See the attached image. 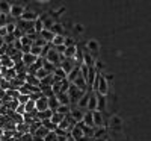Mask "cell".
Returning a JSON list of instances; mask_svg holds the SVG:
<instances>
[{
    "instance_id": "6da1fadb",
    "label": "cell",
    "mask_w": 151,
    "mask_h": 141,
    "mask_svg": "<svg viewBox=\"0 0 151 141\" xmlns=\"http://www.w3.org/2000/svg\"><path fill=\"white\" fill-rule=\"evenodd\" d=\"M44 59L48 61V62H52L55 67H59V65H60V62L65 59V56H64V55H59L56 50H55V47L52 46V49H50L48 52H47V55H45Z\"/></svg>"
},
{
    "instance_id": "7a4b0ae2",
    "label": "cell",
    "mask_w": 151,
    "mask_h": 141,
    "mask_svg": "<svg viewBox=\"0 0 151 141\" xmlns=\"http://www.w3.org/2000/svg\"><path fill=\"white\" fill-rule=\"evenodd\" d=\"M85 93L80 91V89L76 86L74 84H70V88H68V96H70V102L73 105H77V102L80 100V97L83 96Z\"/></svg>"
},
{
    "instance_id": "3957f363",
    "label": "cell",
    "mask_w": 151,
    "mask_h": 141,
    "mask_svg": "<svg viewBox=\"0 0 151 141\" xmlns=\"http://www.w3.org/2000/svg\"><path fill=\"white\" fill-rule=\"evenodd\" d=\"M24 11H26V6H24L23 3H11V12H9V15L14 17L15 20H20L21 15L24 14Z\"/></svg>"
},
{
    "instance_id": "277c9868",
    "label": "cell",
    "mask_w": 151,
    "mask_h": 141,
    "mask_svg": "<svg viewBox=\"0 0 151 141\" xmlns=\"http://www.w3.org/2000/svg\"><path fill=\"white\" fill-rule=\"evenodd\" d=\"M59 67H60L62 70H64V71L67 73V76H68V74H70L76 67H80V65H77V62H76L74 59H67V58H65L64 61L60 62V65H59Z\"/></svg>"
},
{
    "instance_id": "5b68a950",
    "label": "cell",
    "mask_w": 151,
    "mask_h": 141,
    "mask_svg": "<svg viewBox=\"0 0 151 141\" xmlns=\"http://www.w3.org/2000/svg\"><path fill=\"white\" fill-rule=\"evenodd\" d=\"M91 94H92V89L89 88V89H88V91L80 97V100L77 102V105H76V106H77L79 109H82V111H86L88 103H89V99H91Z\"/></svg>"
},
{
    "instance_id": "8992f818",
    "label": "cell",
    "mask_w": 151,
    "mask_h": 141,
    "mask_svg": "<svg viewBox=\"0 0 151 141\" xmlns=\"http://www.w3.org/2000/svg\"><path fill=\"white\" fill-rule=\"evenodd\" d=\"M92 117H94V127H106V123H104V112L94 111V112H92Z\"/></svg>"
},
{
    "instance_id": "52a82bcc",
    "label": "cell",
    "mask_w": 151,
    "mask_h": 141,
    "mask_svg": "<svg viewBox=\"0 0 151 141\" xmlns=\"http://www.w3.org/2000/svg\"><path fill=\"white\" fill-rule=\"evenodd\" d=\"M38 18H40V14H38L36 11L26 9V11H24V14L21 15V18H20V20H24V21H32V23H35Z\"/></svg>"
},
{
    "instance_id": "ba28073f",
    "label": "cell",
    "mask_w": 151,
    "mask_h": 141,
    "mask_svg": "<svg viewBox=\"0 0 151 141\" xmlns=\"http://www.w3.org/2000/svg\"><path fill=\"white\" fill-rule=\"evenodd\" d=\"M83 115H85V111L79 109L77 106L71 108V111H70V117H71V118H73L76 123H80V121H83Z\"/></svg>"
},
{
    "instance_id": "9c48e42d",
    "label": "cell",
    "mask_w": 151,
    "mask_h": 141,
    "mask_svg": "<svg viewBox=\"0 0 151 141\" xmlns=\"http://www.w3.org/2000/svg\"><path fill=\"white\" fill-rule=\"evenodd\" d=\"M35 106H36V111H38V112L47 111V109H48V99L42 96L41 99H38V100L35 102Z\"/></svg>"
},
{
    "instance_id": "30bf717a",
    "label": "cell",
    "mask_w": 151,
    "mask_h": 141,
    "mask_svg": "<svg viewBox=\"0 0 151 141\" xmlns=\"http://www.w3.org/2000/svg\"><path fill=\"white\" fill-rule=\"evenodd\" d=\"M95 94H97V111L104 112V109H106V106H107V99H106V96H101V94H98V93H95Z\"/></svg>"
},
{
    "instance_id": "8fae6325",
    "label": "cell",
    "mask_w": 151,
    "mask_h": 141,
    "mask_svg": "<svg viewBox=\"0 0 151 141\" xmlns=\"http://www.w3.org/2000/svg\"><path fill=\"white\" fill-rule=\"evenodd\" d=\"M38 59H40V58L33 56L32 53H26V55H23V59H21V62H23V64H24V65H26L27 68H29V67H32V65H33V64H35Z\"/></svg>"
},
{
    "instance_id": "7c38bea8",
    "label": "cell",
    "mask_w": 151,
    "mask_h": 141,
    "mask_svg": "<svg viewBox=\"0 0 151 141\" xmlns=\"http://www.w3.org/2000/svg\"><path fill=\"white\" fill-rule=\"evenodd\" d=\"M86 50L89 53H92V55H97L98 53V50H100V44L95 41V40H89L86 43Z\"/></svg>"
},
{
    "instance_id": "4fadbf2b",
    "label": "cell",
    "mask_w": 151,
    "mask_h": 141,
    "mask_svg": "<svg viewBox=\"0 0 151 141\" xmlns=\"http://www.w3.org/2000/svg\"><path fill=\"white\" fill-rule=\"evenodd\" d=\"M83 64H85L86 67H89V68L95 65V59H94V56H92L89 52H88V50L83 53Z\"/></svg>"
},
{
    "instance_id": "5bb4252c",
    "label": "cell",
    "mask_w": 151,
    "mask_h": 141,
    "mask_svg": "<svg viewBox=\"0 0 151 141\" xmlns=\"http://www.w3.org/2000/svg\"><path fill=\"white\" fill-rule=\"evenodd\" d=\"M50 31H52L55 35H64V36H65V28H64V24L59 23V21H56Z\"/></svg>"
},
{
    "instance_id": "9a60e30c",
    "label": "cell",
    "mask_w": 151,
    "mask_h": 141,
    "mask_svg": "<svg viewBox=\"0 0 151 141\" xmlns=\"http://www.w3.org/2000/svg\"><path fill=\"white\" fill-rule=\"evenodd\" d=\"M40 36L42 38V40L47 43V44H52V41H53V38H55V33L52 32V31H47V29H44L41 33H40Z\"/></svg>"
},
{
    "instance_id": "2e32d148",
    "label": "cell",
    "mask_w": 151,
    "mask_h": 141,
    "mask_svg": "<svg viewBox=\"0 0 151 141\" xmlns=\"http://www.w3.org/2000/svg\"><path fill=\"white\" fill-rule=\"evenodd\" d=\"M121 123H122V120L118 117V115H113V117L110 118V121H109V126L112 127V129H115V131H119L121 129Z\"/></svg>"
},
{
    "instance_id": "e0dca14e",
    "label": "cell",
    "mask_w": 151,
    "mask_h": 141,
    "mask_svg": "<svg viewBox=\"0 0 151 141\" xmlns=\"http://www.w3.org/2000/svg\"><path fill=\"white\" fill-rule=\"evenodd\" d=\"M56 99H58V102H59V105H68V106L71 105L68 93H59V94L56 96Z\"/></svg>"
},
{
    "instance_id": "ac0fdd59",
    "label": "cell",
    "mask_w": 151,
    "mask_h": 141,
    "mask_svg": "<svg viewBox=\"0 0 151 141\" xmlns=\"http://www.w3.org/2000/svg\"><path fill=\"white\" fill-rule=\"evenodd\" d=\"M83 123H85L88 127H94V117H92V112H91V111H85Z\"/></svg>"
},
{
    "instance_id": "d6986e66",
    "label": "cell",
    "mask_w": 151,
    "mask_h": 141,
    "mask_svg": "<svg viewBox=\"0 0 151 141\" xmlns=\"http://www.w3.org/2000/svg\"><path fill=\"white\" fill-rule=\"evenodd\" d=\"M86 111H91V112L97 111V94H95L94 91H92V94H91V99H89V103H88Z\"/></svg>"
},
{
    "instance_id": "ffe728a7",
    "label": "cell",
    "mask_w": 151,
    "mask_h": 141,
    "mask_svg": "<svg viewBox=\"0 0 151 141\" xmlns=\"http://www.w3.org/2000/svg\"><path fill=\"white\" fill-rule=\"evenodd\" d=\"M0 59H2V67H5V68H14L15 67V62L12 61L9 56H0Z\"/></svg>"
},
{
    "instance_id": "44dd1931",
    "label": "cell",
    "mask_w": 151,
    "mask_h": 141,
    "mask_svg": "<svg viewBox=\"0 0 151 141\" xmlns=\"http://www.w3.org/2000/svg\"><path fill=\"white\" fill-rule=\"evenodd\" d=\"M76 53H77V46H71V47H67L64 56L67 59H74L76 58Z\"/></svg>"
},
{
    "instance_id": "7402d4cb",
    "label": "cell",
    "mask_w": 151,
    "mask_h": 141,
    "mask_svg": "<svg viewBox=\"0 0 151 141\" xmlns=\"http://www.w3.org/2000/svg\"><path fill=\"white\" fill-rule=\"evenodd\" d=\"M58 108H59V102H58L56 96L48 97V109H50V111H53V112H56Z\"/></svg>"
},
{
    "instance_id": "603a6c76",
    "label": "cell",
    "mask_w": 151,
    "mask_h": 141,
    "mask_svg": "<svg viewBox=\"0 0 151 141\" xmlns=\"http://www.w3.org/2000/svg\"><path fill=\"white\" fill-rule=\"evenodd\" d=\"M53 47H59V46H65V36L64 35H55L53 41H52Z\"/></svg>"
},
{
    "instance_id": "cb8c5ba5",
    "label": "cell",
    "mask_w": 151,
    "mask_h": 141,
    "mask_svg": "<svg viewBox=\"0 0 151 141\" xmlns=\"http://www.w3.org/2000/svg\"><path fill=\"white\" fill-rule=\"evenodd\" d=\"M26 84H29L32 86H40L41 85V81H38L35 74H27L26 76Z\"/></svg>"
},
{
    "instance_id": "d4e9b609",
    "label": "cell",
    "mask_w": 151,
    "mask_h": 141,
    "mask_svg": "<svg viewBox=\"0 0 151 141\" xmlns=\"http://www.w3.org/2000/svg\"><path fill=\"white\" fill-rule=\"evenodd\" d=\"M104 135H106V127H94V137H92V140L94 138H107Z\"/></svg>"
},
{
    "instance_id": "484cf974",
    "label": "cell",
    "mask_w": 151,
    "mask_h": 141,
    "mask_svg": "<svg viewBox=\"0 0 151 141\" xmlns=\"http://www.w3.org/2000/svg\"><path fill=\"white\" fill-rule=\"evenodd\" d=\"M9 12H11V3L9 2H0V14L9 15Z\"/></svg>"
},
{
    "instance_id": "4316f807",
    "label": "cell",
    "mask_w": 151,
    "mask_h": 141,
    "mask_svg": "<svg viewBox=\"0 0 151 141\" xmlns=\"http://www.w3.org/2000/svg\"><path fill=\"white\" fill-rule=\"evenodd\" d=\"M64 118H65V115H62V114H59V112H53V115H52V118H50V120H52V123H53V124L59 126Z\"/></svg>"
},
{
    "instance_id": "83f0119b",
    "label": "cell",
    "mask_w": 151,
    "mask_h": 141,
    "mask_svg": "<svg viewBox=\"0 0 151 141\" xmlns=\"http://www.w3.org/2000/svg\"><path fill=\"white\" fill-rule=\"evenodd\" d=\"M48 132H50L48 129H45L44 126H41L40 129H38V131H36V132L33 134V137H36V138H41V140H44V138H45V137L48 135Z\"/></svg>"
},
{
    "instance_id": "f1b7e54d",
    "label": "cell",
    "mask_w": 151,
    "mask_h": 141,
    "mask_svg": "<svg viewBox=\"0 0 151 141\" xmlns=\"http://www.w3.org/2000/svg\"><path fill=\"white\" fill-rule=\"evenodd\" d=\"M33 28H35V32H36L38 35H40V33L44 31V24H42V20H41V18H38V20L33 23Z\"/></svg>"
},
{
    "instance_id": "f546056e",
    "label": "cell",
    "mask_w": 151,
    "mask_h": 141,
    "mask_svg": "<svg viewBox=\"0 0 151 141\" xmlns=\"http://www.w3.org/2000/svg\"><path fill=\"white\" fill-rule=\"evenodd\" d=\"M30 53L36 58H41L42 56V47H38V46H32L30 47Z\"/></svg>"
},
{
    "instance_id": "4dcf8cb0",
    "label": "cell",
    "mask_w": 151,
    "mask_h": 141,
    "mask_svg": "<svg viewBox=\"0 0 151 141\" xmlns=\"http://www.w3.org/2000/svg\"><path fill=\"white\" fill-rule=\"evenodd\" d=\"M50 73H47L44 68H40V70H36V73H35V76H36V79L38 81H42V79H45L47 76H48Z\"/></svg>"
},
{
    "instance_id": "1f68e13d",
    "label": "cell",
    "mask_w": 151,
    "mask_h": 141,
    "mask_svg": "<svg viewBox=\"0 0 151 141\" xmlns=\"http://www.w3.org/2000/svg\"><path fill=\"white\" fill-rule=\"evenodd\" d=\"M70 111H71V106H68V105H59V108H58L56 112H59L62 115H68Z\"/></svg>"
},
{
    "instance_id": "d6a6232c",
    "label": "cell",
    "mask_w": 151,
    "mask_h": 141,
    "mask_svg": "<svg viewBox=\"0 0 151 141\" xmlns=\"http://www.w3.org/2000/svg\"><path fill=\"white\" fill-rule=\"evenodd\" d=\"M29 100H30V96H24V94H20L18 99H17V102H18L20 105H26Z\"/></svg>"
},
{
    "instance_id": "836d02e7",
    "label": "cell",
    "mask_w": 151,
    "mask_h": 141,
    "mask_svg": "<svg viewBox=\"0 0 151 141\" xmlns=\"http://www.w3.org/2000/svg\"><path fill=\"white\" fill-rule=\"evenodd\" d=\"M94 68H95V71H97V73H101V71L104 70V64H103L101 61H100V59H97V61H95Z\"/></svg>"
},
{
    "instance_id": "e575fe53",
    "label": "cell",
    "mask_w": 151,
    "mask_h": 141,
    "mask_svg": "<svg viewBox=\"0 0 151 141\" xmlns=\"http://www.w3.org/2000/svg\"><path fill=\"white\" fill-rule=\"evenodd\" d=\"M33 46H38V47H42V49H44V47L47 46V43L42 40V38H41L40 35H38V38H36V40L33 41Z\"/></svg>"
},
{
    "instance_id": "d590c367",
    "label": "cell",
    "mask_w": 151,
    "mask_h": 141,
    "mask_svg": "<svg viewBox=\"0 0 151 141\" xmlns=\"http://www.w3.org/2000/svg\"><path fill=\"white\" fill-rule=\"evenodd\" d=\"M59 137L56 135V132H48V135L44 138V141H58Z\"/></svg>"
},
{
    "instance_id": "8d00e7d4",
    "label": "cell",
    "mask_w": 151,
    "mask_h": 141,
    "mask_svg": "<svg viewBox=\"0 0 151 141\" xmlns=\"http://www.w3.org/2000/svg\"><path fill=\"white\" fill-rule=\"evenodd\" d=\"M71 46H76V41L71 36H65V47H71Z\"/></svg>"
},
{
    "instance_id": "74e56055",
    "label": "cell",
    "mask_w": 151,
    "mask_h": 141,
    "mask_svg": "<svg viewBox=\"0 0 151 141\" xmlns=\"http://www.w3.org/2000/svg\"><path fill=\"white\" fill-rule=\"evenodd\" d=\"M15 112H17V114H20V115H24V114H26V108H24V105H20V103H18V106H17Z\"/></svg>"
},
{
    "instance_id": "f35d334b",
    "label": "cell",
    "mask_w": 151,
    "mask_h": 141,
    "mask_svg": "<svg viewBox=\"0 0 151 141\" xmlns=\"http://www.w3.org/2000/svg\"><path fill=\"white\" fill-rule=\"evenodd\" d=\"M73 29H74L76 33H82V32H83V26H82V24H74Z\"/></svg>"
},
{
    "instance_id": "ab89813d",
    "label": "cell",
    "mask_w": 151,
    "mask_h": 141,
    "mask_svg": "<svg viewBox=\"0 0 151 141\" xmlns=\"http://www.w3.org/2000/svg\"><path fill=\"white\" fill-rule=\"evenodd\" d=\"M55 50H56L59 55H64L65 50H67V47H65V46H59V47H55Z\"/></svg>"
},
{
    "instance_id": "60d3db41",
    "label": "cell",
    "mask_w": 151,
    "mask_h": 141,
    "mask_svg": "<svg viewBox=\"0 0 151 141\" xmlns=\"http://www.w3.org/2000/svg\"><path fill=\"white\" fill-rule=\"evenodd\" d=\"M9 33H8V31H6V26H3V28H0V38H6Z\"/></svg>"
},
{
    "instance_id": "b9f144b4",
    "label": "cell",
    "mask_w": 151,
    "mask_h": 141,
    "mask_svg": "<svg viewBox=\"0 0 151 141\" xmlns=\"http://www.w3.org/2000/svg\"><path fill=\"white\" fill-rule=\"evenodd\" d=\"M3 26H6V15L0 14V28H3Z\"/></svg>"
},
{
    "instance_id": "7bdbcfd3",
    "label": "cell",
    "mask_w": 151,
    "mask_h": 141,
    "mask_svg": "<svg viewBox=\"0 0 151 141\" xmlns=\"http://www.w3.org/2000/svg\"><path fill=\"white\" fill-rule=\"evenodd\" d=\"M106 140H107V138H94L92 141H106Z\"/></svg>"
},
{
    "instance_id": "ee69618b",
    "label": "cell",
    "mask_w": 151,
    "mask_h": 141,
    "mask_svg": "<svg viewBox=\"0 0 151 141\" xmlns=\"http://www.w3.org/2000/svg\"><path fill=\"white\" fill-rule=\"evenodd\" d=\"M0 67H2V59H0Z\"/></svg>"
},
{
    "instance_id": "f6af8a7d",
    "label": "cell",
    "mask_w": 151,
    "mask_h": 141,
    "mask_svg": "<svg viewBox=\"0 0 151 141\" xmlns=\"http://www.w3.org/2000/svg\"><path fill=\"white\" fill-rule=\"evenodd\" d=\"M106 141H112V140H110V138H107V140H106Z\"/></svg>"
}]
</instances>
